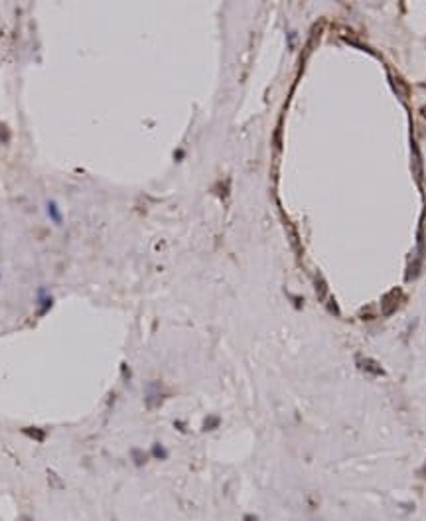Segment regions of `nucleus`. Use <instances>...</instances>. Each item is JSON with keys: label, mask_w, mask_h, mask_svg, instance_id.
Masks as SVG:
<instances>
[{"label": "nucleus", "mask_w": 426, "mask_h": 521, "mask_svg": "<svg viewBox=\"0 0 426 521\" xmlns=\"http://www.w3.org/2000/svg\"><path fill=\"white\" fill-rule=\"evenodd\" d=\"M46 213H47V217L53 221V225H57V227L63 225V213H61V209H59V205H57L55 199H47V201H46Z\"/></svg>", "instance_id": "nucleus-1"}, {"label": "nucleus", "mask_w": 426, "mask_h": 521, "mask_svg": "<svg viewBox=\"0 0 426 521\" xmlns=\"http://www.w3.org/2000/svg\"><path fill=\"white\" fill-rule=\"evenodd\" d=\"M38 302H40V306H42V310L46 312L51 304H53V298L47 294V290L46 288H40V292H38Z\"/></svg>", "instance_id": "nucleus-2"}, {"label": "nucleus", "mask_w": 426, "mask_h": 521, "mask_svg": "<svg viewBox=\"0 0 426 521\" xmlns=\"http://www.w3.org/2000/svg\"><path fill=\"white\" fill-rule=\"evenodd\" d=\"M8 141H10V131H8L6 125L0 123V144H6Z\"/></svg>", "instance_id": "nucleus-3"}, {"label": "nucleus", "mask_w": 426, "mask_h": 521, "mask_svg": "<svg viewBox=\"0 0 426 521\" xmlns=\"http://www.w3.org/2000/svg\"><path fill=\"white\" fill-rule=\"evenodd\" d=\"M152 454H154L156 458H166V456H168V452H166V450H164L160 444H154V448H152Z\"/></svg>", "instance_id": "nucleus-4"}, {"label": "nucleus", "mask_w": 426, "mask_h": 521, "mask_svg": "<svg viewBox=\"0 0 426 521\" xmlns=\"http://www.w3.org/2000/svg\"><path fill=\"white\" fill-rule=\"evenodd\" d=\"M245 521H257V518H255V516H247V518H245Z\"/></svg>", "instance_id": "nucleus-5"}]
</instances>
